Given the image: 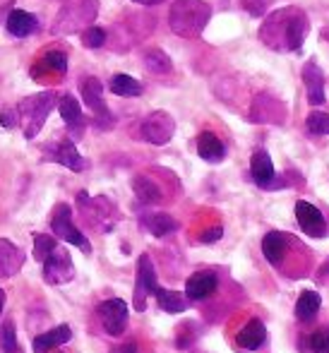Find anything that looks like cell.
<instances>
[{
	"label": "cell",
	"mask_w": 329,
	"mask_h": 353,
	"mask_svg": "<svg viewBox=\"0 0 329 353\" xmlns=\"http://www.w3.org/2000/svg\"><path fill=\"white\" fill-rule=\"evenodd\" d=\"M3 305H5V291L0 288V315H3Z\"/></svg>",
	"instance_id": "41"
},
{
	"label": "cell",
	"mask_w": 329,
	"mask_h": 353,
	"mask_svg": "<svg viewBox=\"0 0 329 353\" xmlns=\"http://www.w3.org/2000/svg\"><path fill=\"white\" fill-rule=\"evenodd\" d=\"M296 219H298V226L312 238H322L327 231L325 226V219H322V212L317 207H312L310 202L306 200H298L296 202Z\"/></svg>",
	"instance_id": "12"
},
{
	"label": "cell",
	"mask_w": 329,
	"mask_h": 353,
	"mask_svg": "<svg viewBox=\"0 0 329 353\" xmlns=\"http://www.w3.org/2000/svg\"><path fill=\"white\" fill-rule=\"evenodd\" d=\"M173 132H176V121H173V116H171V113H166V111L149 113V116L144 118V123H142V137L147 142L157 144V147L171 142Z\"/></svg>",
	"instance_id": "8"
},
{
	"label": "cell",
	"mask_w": 329,
	"mask_h": 353,
	"mask_svg": "<svg viewBox=\"0 0 329 353\" xmlns=\"http://www.w3.org/2000/svg\"><path fill=\"white\" fill-rule=\"evenodd\" d=\"M121 351H123V353H134V351H137V346H134V344H128V346H123Z\"/></svg>",
	"instance_id": "40"
},
{
	"label": "cell",
	"mask_w": 329,
	"mask_h": 353,
	"mask_svg": "<svg viewBox=\"0 0 329 353\" xmlns=\"http://www.w3.org/2000/svg\"><path fill=\"white\" fill-rule=\"evenodd\" d=\"M51 231H53V236H56V238H61V241H66V243H70V245H74V248H79L84 255H89V252H92V245H89L87 236H84V233L72 223V210H70L68 205H58L56 207L53 219H51Z\"/></svg>",
	"instance_id": "5"
},
{
	"label": "cell",
	"mask_w": 329,
	"mask_h": 353,
	"mask_svg": "<svg viewBox=\"0 0 329 353\" xmlns=\"http://www.w3.org/2000/svg\"><path fill=\"white\" fill-rule=\"evenodd\" d=\"M97 10H99L97 0H70V3H66L61 8V12L56 14L51 32L56 34V37L77 32V29H82L84 24L94 22Z\"/></svg>",
	"instance_id": "4"
},
{
	"label": "cell",
	"mask_w": 329,
	"mask_h": 353,
	"mask_svg": "<svg viewBox=\"0 0 329 353\" xmlns=\"http://www.w3.org/2000/svg\"><path fill=\"white\" fill-rule=\"evenodd\" d=\"M250 176L255 181V185L260 188H274V178H277V171H274V163L269 159V154L264 149H257L250 159Z\"/></svg>",
	"instance_id": "16"
},
{
	"label": "cell",
	"mask_w": 329,
	"mask_h": 353,
	"mask_svg": "<svg viewBox=\"0 0 329 353\" xmlns=\"http://www.w3.org/2000/svg\"><path fill=\"white\" fill-rule=\"evenodd\" d=\"M56 101H58L56 92H41V94H34V97L22 99L17 103L19 121H22L24 128V140H34L41 132L43 123H46L48 113L53 111Z\"/></svg>",
	"instance_id": "3"
},
{
	"label": "cell",
	"mask_w": 329,
	"mask_h": 353,
	"mask_svg": "<svg viewBox=\"0 0 329 353\" xmlns=\"http://www.w3.org/2000/svg\"><path fill=\"white\" fill-rule=\"evenodd\" d=\"M306 34H308V17L298 8L279 10L260 29V39L267 46L283 48V51H298Z\"/></svg>",
	"instance_id": "1"
},
{
	"label": "cell",
	"mask_w": 329,
	"mask_h": 353,
	"mask_svg": "<svg viewBox=\"0 0 329 353\" xmlns=\"http://www.w3.org/2000/svg\"><path fill=\"white\" fill-rule=\"evenodd\" d=\"M108 89H111L116 97H126V99H132V97H139L142 94V84L137 82L130 74H113L111 82H108Z\"/></svg>",
	"instance_id": "28"
},
{
	"label": "cell",
	"mask_w": 329,
	"mask_h": 353,
	"mask_svg": "<svg viewBox=\"0 0 329 353\" xmlns=\"http://www.w3.org/2000/svg\"><path fill=\"white\" fill-rule=\"evenodd\" d=\"M17 121H19L17 108H12V106H3V108H0V125H3L5 130H12V128L17 125Z\"/></svg>",
	"instance_id": "36"
},
{
	"label": "cell",
	"mask_w": 329,
	"mask_h": 353,
	"mask_svg": "<svg viewBox=\"0 0 329 353\" xmlns=\"http://www.w3.org/2000/svg\"><path fill=\"white\" fill-rule=\"evenodd\" d=\"M320 305H322L320 293L317 291H303L296 301V317L301 322H312L317 312H320Z\"/></svg>",
	"instance_id": "25"
},
{
	"label": "cell",
	"mask_w": 329,
	"mask_h": 353,
	"mask_svg": "<svg viewBox=\"0 0 329 353\" xmlns=\"http://www.w3.org/2000/svg\"><path fill=\"white\" fill-rule=\"evenodd\" d=\"M243 8L252 14V17H260V14L267 12V8L272 5V0H241Z\"/></svg>",
	"instance_id": "37"
},
{
	"label": "cell",
	"mask_w": 329,
	"mask_h": 353,
	"mask_svg": "<svg viewBox=\"0 0 329 353\" xmlns=\"http://www.w3.org/2000/svg\"><path fill=\"white\" fill-rule=\"evenodd\" d=\"M24 265V252L8 238H0V279H12Z\"/></svg>",
	"instance_id": "13"
},
{
	"label": "cell",
	"mask_w": 329,
	"mask_h": 353,
	"mask_svg": "<svg viewBox=\"0 0 329 353\" xmlns=\"http://www.w3.org/2000/svg\"><path fill=\"white\" fill-rule=\"evenodd\" d=\"M82 43L87 48H101L106 43V32L101 27H87L82 32Z\"/></svg>",
	"instance_id": "34"
},
{
	"label": "cell",
	"mask_w": 329,
	"mask_h": 353,
	"mask_svg": "<svg viewBox=\"0 0 329 353\" xmlns=\"http://www.w3.org/2000/svg\"><path fill=\"white\" fill-rule=\"evenodd\" d=\"M41 265H43V281L51 283V286H61V283L72 281V276H74L72 257H70V252L63 250V248H56Z\"/></svg>",
	"instance_id": "7"
},
{
	"label": "cell",
	"mask_w": 329,
	"mask_h": 353,
	"mask_svg": "<svg viewBox=\"0 0 329 353\" xmlns=\"http://www.w3.org/2000/svg\"><path fill=\"white\" fill-rule=\"evenodd\" d=\"M43 154L48 157V161L61 163V166H66L74 173L84 171V166H87L84 159H82V154L77 152V147H74L72 140H61L56 144H48V147L43 149Z\"/></svg>",
	"instance_id": "11"
},
{
	"label": "cell",
	"mask_w": 329,
	"mask_h": 353,
	"mask_svg": "<svg viewBox=\"0 0 329 353\" xmlns=\"http://www.w3.org/2000/svg\"><path fill=\"white\" fill-rule=\"evenodd\" d=\"M221 233H223L221 226H214L212 231H204L202 236H199V241H202V243H217L219 238H221Z\"/></svg>",
	"instance_id": "38"
},
{
	"label": "cell",
	"mask_w": 329,
	"mask_h": 353,
	"mask_svg": "<svg viewBox=\"0 0 329 353\" xmlns=\"http://www.w3.org/2000/svg\"><path fill=\"white\" fill-rule=\"evenodd\" d=\"M303 82H306V89H308V101H310L312 106L325 103V72L317 68L315 61L306 63V68H303Z\"/></svg>",
	"instance_id": "15"
},
{
	"label": "cell",
	"mask_w": 329,
	"mask_h": 353,
	"mask_svg": "<svg viewBox=\"0 0 329 353\" xmlns=\"http://www.w3.org/2000/svg\"><path fill=\"white\" fill-rule=\"evenodd\" d=\"M197 154L204 159V161L219 163L223 157H226V147H223V142L219 140L214 132H202V135L197 137Z\"/></svg>",
	"instance_id": "22"
},
{
	"label": "cell",
	"mask_w": 329,
	"mask_h": 353,
	"mask_svg": "<svg viewBox=\"0 0 329 353\" xmlns=\"http://www.w3.org/2000/svg\"><path fill=\"white\" fill-rule=\"evenodd\" d=\"M212 19V8L204 0H176L168 12L171 32L183 39H197Z\"/></svg>",
	"instance_id": "2"
},
{
	"label": "cell",
	"mask_w": 329,
	"mask_h": 353,
	"mask_svg": "<svg viewBox=\"0 0 329 353\" xmlns=\"http://www.w3.org/2000/svg\"><path fill=\"white\" fill-rule=\"evenodd\" d=\"M79 92H82V99L84 103H87L89 108L94 111V116H97V125L99 128H111L113 125V116L111 111H108L106 101H103V87L101 82H99L97 77H87L79 82Z\"/></svg>",
	"instance_id": "6"
},
{
	"label": "cell",
	"mask_w": 329,
	"mask_h": 353,
	"mask_svg": "<svg viewBox=\"0 0 329 353\" xmlns=\"http://www.w3.org/2000/svg\"><path fill=\"white\" fill-rule=\"evenodd\" d=\"M306 125L312 135H329V113L312 111L310 116H308Z\"/></svg>",
	"instance_id": "33"
},
{
	"label": "cell",
	"mask_w": 329,
	"mask_h": 353,
	"mask_svg": "<svg viewBox=\"0 0 329 353\" xmlns=\"http://www.w3.org/2000/svg\"><path fill=\"white\" fill-rule=\"evenodd\" d=\"M132 3H137V5H159V3H163V0H132Z\"/></svg>",
	"instance_id": "39"
},
{
	"label": "cell",
	"mask_w": 329,
	"mask_h": 353,
	"mask_svg": "<svg viewBox=\"0 0 329 353\" xmlns=\"http://www.w3.org/2000/svg\"><path fill=\"white\" fill-rule=\"evenodd\" d=\"M219 286V276L214 272H197L186 281V298L188 301H204Z\"/></svg>",
	"instance_id": "14"
},
{
	"label": "cell",
	"mask_w": 329,
	"mask_h": 353,
	"mask_svg": "<svg viewBox=\"0 0 329 353\" xmlns=\"http://www.w3.org/2000/svg\"><path fill=\"white\" fill-rule=\"evenodd\" d=\"M252 121L255 123H281L283 106L279 99L269 97V94H260L252 103Z\"/></svg>",
	"instance_id": "17"
},
{
	"label": "cell",
	"mask_w": 329,
	"mask_h": 353,
	"mask_svg": "<svg viewBox=\"0 0 329 353\" xmlns=\"http://www.w3.org/2000/svg\"><path fill=\"white\" fill-rule=\"evenodd\" d=\"M132 190H134V197H137L142 205H159V202H161V190H159L157 183L147 176H134Z\"/></svg>",
	"instance_id": "24"
},
{
	"label": "cell",
	"mask_w": 329,
	"mask_h": 353,
	"mask_svg": "<svg viewBox=\"0 0 329 353\" xmlns=\"http://www.w3.org/2000/svg\"><path fill=\"white\" fill-rule=\"evenodd\" d=\"M5 29H8L10 37L14 39H27L29 34H34L39 29V22L32 12L27 10H12L8 14V22H5Z\"/></svg>",
	"instance_id": "18"
},
{
	"label": "cell",
	"mask_w": 329,
	"mask_h": 353,
	"mask_svg": "<svg viewBox=\"0 0 329 353\" xmlns=\"http://www.w3.org/2000/svg\"><path fill=\"white\" fill-rule=\"evenodd\" d=\"M56 248H58L56 238L43 236V233H34V257H37V262H43Z\"/></svg>",
	"instance_id": "32"
},
{
	"label": "cell",
	"mask_w": 329,
	"mask_h": 353,
	"mask_svg": "<svg viewBox=\"0 0 329 353\" xmlns=\"http://www.w3.org/2000/svg\"><path fill=\"white\" fill-rule=\"evenodd\" d=\"M310 346L315 353H329V327H322V330L312 332Z\"/></svg>",
	"instance_id": "35"
},
{
	"label": "cell",
	"mask_w": 329,
	"mask_h": 353,
	"mask_svg": "<svg viewBox=\"0 0 329 353\" xmlns=\"http://www.w3.org/2000/svg\"><path fill=\"white\" fill-rule=\"evenodd\" d=\"M0 353H19L12 320H5L3 325H0Z\"/></svg>",
	"instance_id": "31"
},
{
	"label": "cell",
	"mask_w": 329,
	"mask_h": 353,
	"mask_svg": "<svg viewBox=\"0 0 329 353\" xmlns=\"http://www.w3.org/2000/svg\"><path fill=\"white\" fill-rule=\"evenodd\" d=\"M70 339H72V330H70V325H58V327H53V330L39 334L32 346H34V353H48L51 349H56V346L68 344Z\"/></svg>",
	"instance_id": "21"
},
{
	"label": "cell",
	"mask_w": 329,
	"mask_h": 353,
	"mask_svg": "<svg viewBox=\"0 0 329 353\" xmlns=\"http://www.w3.org/2000/svg\"><path fill=\"white\" fill-rule=\"evenodd\" d=\"M58 111H61V118L66 121L68 130L72 132V135H79V132L84 130L82 106H79V101L72 94H66L63 99H58Z\"/></svg>",
	"instance_id": "19"
},
{
	"label": "cell",
	"mask_w": 329,
	"mask_h": 353,
	"mask_svg": "<svg viewBox=\"0 0 329 353\" xmlns=\"http://www.w3.org/2000/svg\"><path fill=\"white\" fill-rule=\"evenodd\" d=\"M144 65H147L149 72H157V74H166L171 72V58L166 56L163 51H159V48H152V51L144 53Z\"/></svg>",
	"instance_id": "29"
},
{
	"label": "cell",
	"mask_w": 329,
	"mask_h": 353,
	"mask_svg": "<svg viewBox=\"0 0 329 353\" xmlns=\"http://www.w3.org/2000/svg\"><path fill=\"white\" fill-rule=\"evenodd\" d=\"M322 274H329V262L327 265H322Z\"/></svg>",
	"instance_id": "42"
},
{
	"label": "cell",
	"mask_w": 329,
	"mask_h": 353,
	"mask_svg": "<svg viewBox=\"0 0 329 353\" xmlns=\"http://www.w3.org/2000/svg\"><path fill=\"white\" fill-rule=\"evenodd\" d=\"M286 245H288V238L279 231H272L262 238V252L272 265H279L286 255Z\"/></svg>",
	"instance_id": "23"
},
{
	"label": "cell",
	"mask_w": 329,
	"mask_h": 353,
	"mask_svg": "<svg viewBox=\"0 0 329 353\" xmlns=\"http://www.w3.org/2000/svg\"><path fill=\"white\" fill-rule=\"evenodd\" d=\"M99 320H101L103 330H106V334L111 336H121L123 332H126L128 327V303L121 301V298H108V301H103L101 305H99Z\"/></svg>",
	"instance_id": "10"
},
{
	"label": "cell",
	"mask_w": 329,
	"mask_h": 353,
	"mask_svg": "<svg viewBox=\"0 0 329 353\" xmlns=\"http://www.w3.org/2000/svg\"><path fill=\"white\" fill-rule=\"evenodd\" d=\"M41 70L43 72H56V74H66L68 70V56L63 51H48L46 56L41 58Z\"/></svg>",
	"instance_id": "30"
},
{
	"label": "cell",
	"mask_w": 329,
	"mask_h": 353,
	"mask_svg": "<svg viewBox=\"0 0 329 353\" xmlns=\"http://www.w3.org/2000/svg\"><path fill=\"white\" fill-rule=\"evenodd\" d=\"M154 298H157L159 307H161L163 312H171V315H176V312H186V307H188V298L183 296V293L168 291V288H161V286L154 291Z\"/></svg>",
	"instance_id": "27"
},
{
	"label": "cell",
	"mask_w": 329,
	"mask_h": 353,
	"mask_svg": "<svg viewBox=\"0 0 329 353\" xmlns=\"http://www.w3.org/2000/svg\"><path fill=\"white\" fill-rule=\"evenodd\" d=\"M142 223H144V228H147L152 236H157V238H163V236H168V233H173L178 228V221L173 216H168V214H163V212H159V214H147V216L142 219Z\"/></svg>",
	"instance_id": "26"
},
{
	"label": "cell",
	"mask_w": 329,
	"mask_h": 353,
	"mask_svg": "<svg viewBox=\"0 0 329 353\" xmlns=\"http://www.w3.org/2000/svg\"><path fill=\"white\" fill-rule=\"evenodd\" d=\"M159 288L157 281V270L152 265V257L149 255H139L137 260V281H134V310L144 312L147 307V296Z\"/></svg>",
	"instance_id": "9"
},
{
	"label": "cell",
	"mask_w": 329,
	"mask_h": 353,
	"mask_svg": "<svg viewBox=\"0 0 329 353\" xmlns=\"http://www.w3.org/2000/svg\"><path fill=\"white\" fill-rule=\"evenodd\" d=\"M267 339V330L260 320H248L243 325V330L236 334V344L241 346L243 351H257Z\"/></svg>",
	"instance_id": "20"
}]
</instances>
